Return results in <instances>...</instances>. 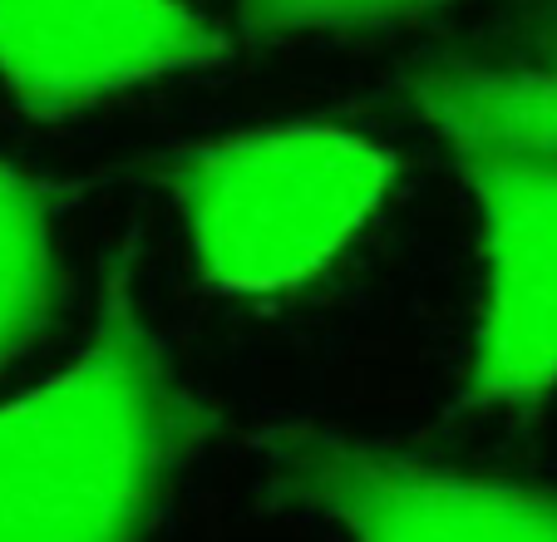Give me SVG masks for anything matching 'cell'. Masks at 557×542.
<instances>
[{
  "label": "cell",
  "instance_id": "obj_7",
  "mask_svg": "<svg viewBox=\"0 0 557 542\" xmlns=\"http://www.w3.org/2000/svg\"><path fill=\"white\" fill-rule=\"evenodd\" d=\"M54 218L60 198L50 183L0 163V370L50 325L60 296V257H54Z\"/></svg>",
  "mask_w": 557,
  "mask_h": 542
},
{
  "label": "cell",
  "instance_id": "obj_6",
  "mask_svg": "<svg viewBox=\"0 0 557 542\" xmlns=\"http://www.w3.org/2000/svg\"><path fill=\"white\" fill-rule=\"evenodd\" d=\"M410 104L454 148L557 153V0H518L488 54H434Z\"/></svg>",
  "mask_w": 557,
  "mask_h": 542
},
{
  "label": "cell",
  "instance_id": "obj_4",
  "mask_svg": "<svg viewBox=\"0 0 557 542\" xmlns=\"http://www.w3.org/2000/svg\"><path fill=\"white\" fill-rule=\"evenodd\" d=\"M484 227L469 399L528 409L557 390V153L454 148Z\"/></svg>",
  "mask_w": 557,
  "mask_h": 542
},
{
  "label": "cell",
  "instance_id": "obj_5",
  "mask_svg": "<svg viewBox=\"0 0 557 542\" xmlns=\"http://www.w3.org/2000/svg\"><path fill=\"white\" fill-rule=\"evenodd\" d=\"M227 35L188 0H0V89L30 119L212 70Z\"/></svg>",
  "mask_w": 557,
  "mask_h": 542
},
{
  "label": "cell",
  "instance_id": "obj_1",
  "mask_svg": "<svg viewBox=\"0 0 557 542\" xmlns=\"http://www.w3.org/2000/svg\"><path fill=\"white\" fill-rule=\"evenodd\" d=\"M208 424L148 325L134 257H124L85 350L0 405V542H144Z\"/></svg>",
  "mask_w": 557,
  "mask_h": 542
},
{
  "label": "cell",
  "instance_id": "obj_8",
  "mask_svg": "<svg viewBox=\"0 0 557 542\" xmlns=\"http://www.w3.org/2000/svg\"><path fill=\"white\" fill-rule=\"evenodd\" d=\"M444 0H237L252 35H315V30H380L430 15Z\"/></svg>",
  "mask_w": 557,
  "mask_h": 542
},
{
  "label": "cell",
  "instance_id": "obj_2",
  "mask_svg": "<svg viewBox=\"0 0 557 542\" xmlns=\"http://www.w3.org/2000/svg\"><path fill=\"white\" fill-rule=\"evenodd\" d=\"M169 188L198 276L227 296L315 282L395 188V158L341 124H267L183 148Z\"/></svg>",
  "mask_w": 557,
  "mask_h": 542
},
{
  "label": "cell",
  "instance_id": "obj_3",
  "mask_svg": "<svg viewBox=\"0 0 557 542\" xmlns=\"http://www.w3.org/2000/svg\"><path fill=\"white\" fill-rule=\"evenodd\" d=\"M262 459L282 498L350 542H557V489L463 473L331 429H272Z\"/></svg>",
  "mask_w": 557,
  "mask_h": 542
}]
</instances>
